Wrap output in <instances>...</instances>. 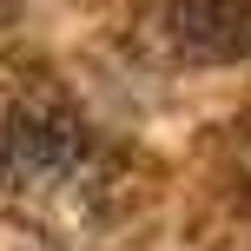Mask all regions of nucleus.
Wrapping results in <instances>:
<instances>
[{"mask_svg": "<svg viewBox=\"0 0 251 251\" xmlns=\"http://www.w3.org/2000/svg\"><path fill=\"white\" fill-rule=\"evenodd\" d=\"M73 152V126L66 119H40V113H13L0 126V165H7L13 178H33L47 172L53 159H66Z\"/></svg>", "mask_w": 251, "mask_h": 251, "instance_id": "nucleus-2", "label": "nucleus"}, {"mask_svg": "<svg viewBox=\"0 0 251 251\" xmlns=\"http://www.w3.org/2000/svg\"><path fill=\"white\" fill-rule=\"evenodd\" d=\"M172 40L192 60H231L251 53V0H172Z\"/></svg>", "mask_w": 251, "mask_h": 251, "instance_id": "nucleus-1", "label": "nucleus"}]
</instances>
